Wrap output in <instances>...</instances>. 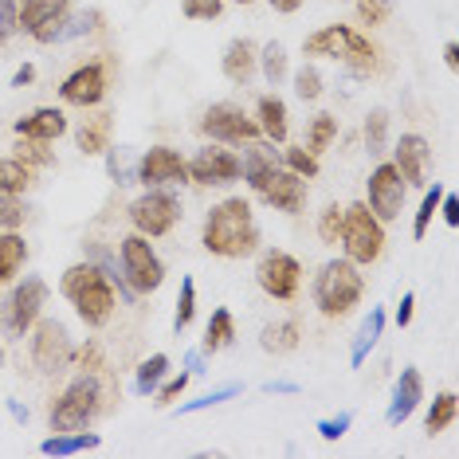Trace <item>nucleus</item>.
<instances>
[{
	"label": "nucleus",
	"mask_w": 459,
	"mask_h": 459,
	"mask_svg": "<svg viewBox=\"0 0 459 459\" xmlns=\"http://www.w3.org/2000/svg\"><path fill=\"white\" fill-rule=\"evenodd\" d=\"M255 283L264 287L271 299H283V302L295 299L299 287H302L299 259L287 255V252H267L264 259H259V267H255Z\"/></svg>",
	"instance_id": "obj_14"
},
{
	"label": "nucleus",
	"mask_w": 459,
	"mask_h": 459,
	"mask_svg": "<svg viewBox=\"0 0 459 459\" xmlns=\"http://www.w3.org/2000/svg\"><path fill=\"white\" fill-rule=\"evenodd\" d=\"M201 134H208L212 142H224V145H244V142H255L259 122L247 118L236 102H216V107L204 110Z\"/></svg>",
	"instance_id": "obj_11"
},
{
	"label": "nucleus",
	"mask_w": 459,
	"mask_h": 459,
	"mask_svg": "<svg viewBox=\"0 0 459 459\" xmlns=\"http://www.w3.org/2000/svg\"><path fill=\"white\" fill-rule=\"evenodd\" d=\"M358 16L361 24H385V16H389V4L385 0H358Z\"/></svg>",
	"instance_id": "obj_49"
},
{
	"label": "nucleus",
	"mask_w": 459,
	"mask_h": 459,
	"mask_svg": "<svg viewBox=\"0 0 459 459\" xmlns=\"http://www.w3.org/2000/svg\"><path fill=\"white\" fill-rule=\"evenodd\" d=\"M59 290H64V299L75 302V315L87 322V326H107L114 307H118V299H114V287L107 283V275L91 264H75L64 271V283H59Z\"/></svg>",
	"instance_id": "obj_3"
},
{
	"label": "nucleus",
	"mask_w": 459,
	"mask_h": 459,
	"mask_svg": "<svg viewBox=\"0 0 459 459\" xmlns=\"http://www.w3.org/2000/svg\"><path fill=\"white\" fill-rule=\"evenodd\" d=\"M307 56L342 59L353 75H373V71H377V51H373V44L346 24H330V28H318L315 36H307Z\"/></svg>",
	"instance_id": "obj_4"
},
{
	"label": "nucleus",
	"mask_w": 459,
	"mask_h": 459,
	"mask_svg": "<svg viewBox=\"0 0 459 459\" xmlns=\"http://www.w3.org/2000/svg\"><path fill=\"white\" fill-rule=\"evenodd\" d=\"M236 4H252V0H236Z\"/></svg>",
	"instance_id": "obj_60"
},
{
	"label": "nucleus",
	"mask_w": 459,
	"mask_h": 459,
	"mask_svg": "<svg viewBox=\"0 0 459 459\" xmlns=\"http://www.w3.org/2000/svg\"><path fill=\"white\" fill-rule=\"evenodd\" d=\"M299 338H302V330H299V322H271V326H264V333H259V346H264L267 353H290V350H299Z\"/></svg>",
	"instance_id": "obj_28"
},
{
	"label": "nucleus",
	"mask_w": 459,
	"mask_h": 459,
	"mask_svg": "<svg viewBox=\"0 0 459 459\" xmlns=\"http://www.w3.org/2000/svg\"><path fill=\"white\" fill-rule=\"evenodd\" d=\"M350 424H353V412H338L330 420H318V436L322 440H342L350 432Z\"/></svg>",
	"instance_id": "obj_47"
},
{
	"label": "nucleus",
	"mask_w": 459,
	"mask_h": 459,
	"mask_svg": "<svg viewBox=\"0 0 459 459\" xmlns=\"http://www.w3.org/2000/svg\"><path fill=\"white\" fill-rule=\"evenodd\" d=\"M75 361L82 365V373H99L102 369V350L95 346V342H87V346L75 353Z\"/></svg>",
	"instance_id": "obj_50"
},
{
	"label": "nucleus",
	"mask_w": 459,
	"mask_h": 459,
	"mask_svg": "<svg viewBox=\"0 0 459 459\" xmlns=\"http://www.w3.org/2000/svg\"><path fill=\"white\" fill-rule=\"evenodd\" d=\"M412 310H416V295H412V290H409V295H404L401 299V307H396V326H409V322H412Z\"/></svg>",
	"instance_id": "obj_52"
},
{
	"label": "nucleus",
	"mask_w": 459,
	"mask_h": 459,
	"mask_svg": "<svg viewBox=\"0 0 459 459\" xmlns=\"http://www.w3.org/2000/svg\"><path fill=\"white\" fill-rule=\"evenodd\" d=\"M185 369H189L193 377H201V373H204V353H201V350H193L189 358H185Z\"/></svg>",
	"instance_id": "obj_54"
},
{
	"label": "nucleus",
	"mask_w": 459,
	"mask_h": 459,
	"mask_svg": "<svg viewBox=\"0 0 459 459\" xmlns=\"http://www.w3.org/2000/svg\"><path fill=\"white\" fill-rule=\"evenodd\" d=\"M16 161H24L28 169H32V165H51V161H56V153L48 150V142L20 138V145H16Z\"/></svg>",
	"instance_id": "obj_41"
},
{
	"label": "nucleus",
	"mask_w": 459,
	"mask_h": 459,
	"mask_svg": "<svg viewBox=\"0 0 459 459\" xmlns=\"http://www.w3.org/2000/svg\"><path fill=\"white\" fill-rule=\"evenodd\" d=\"M165 373H169V358H165V353L145 358L138 365V373H134V393H138V396H153V393H158V385L165 381Z\"/></svg>",
	"instance_id": "obj_29"
},
{
	"label": "nucleus",
	"mask_w": 459,
	"mask_h": 459,
	"mask_svg": "<svg viewBox=\"0 0 459 459\" xmlns=\"http://www.w3.org/2000/svg\"><path fill=\"white\" fill-rule=\"evenodd\" d=\"M24 259H28L24 236H16V232H4V236H0V287H4L8 279L16 275Z\"/></svg>",
	"instance_id": "obj_31"
},
{
	"label": "nucleus",
	"mask_w": 459,
	"mask_h": 459,
	"mask_svg": "<svg viewBox=\"0 0 459 459\" xmlns=\"http://www.w3.org/2000/svg\"><path fill=\"white\" fill-rule=\"evenodd\" d=\"M440 201H444V185H432V189L424 193V201H420V212H416V221H412V236H416V239H424L428 224H432V216L440 212Z\"/></svg>",
	"instance_id": "obj_39"
},
{
	"label": "nucleus",
	"mask_w": 459,
	"mask_h": 459,
	"mask_svg": "<svg viewBox=\"0 0 459 459\" xmlns=\"http://www.w3.org/2000/svg\"><path fill=\"white\" fill-rule=\"evenodd\" d=\"M16 32V0H0V44Z\"/></svg>",
	"instance_id": "obj_51"
},
{
	"label": "nucleus",
	"mask_w": 459,
	"mask_h": 459,
	"mask_svg": "<svg viewBox=\"0 0 459 459\" xmlns=\"http://www.w3.org/2000/svg\"><path fill=\"white\" fill-rule=\"evenodd\" d=\"M271 8H275V13H299L302 8V0H267Z\"/></svg>",
	"instance_id": "obj_57"
},
{
	"label": "nucleus",
	"mask_w": 459,
	"mask_h": 459,
	"mask_svg": "<svg viewBox=\"0 0 459 459\" xmlns=\"http://www.w3.org/2000/svg\"><path fill=\"white\" fill-rule=\"evenodd\" d=\"M444 64L452 67V71L459 67V44H447V48H444Z\"/></svg>",
	"instance_id": "obj_58"
},
{
	"label": "nucleus",
	"mask_w": 459,
	"mask_h": 459,
	"mask_svg": "<svg viewBox=\"0 0 459 459\" xmlns=\"http://www.w3.org/2000/svg\"><path fill=\"white\" fill-rule=\"evenodd\" d=\"M428 158H432V150H428V142L420 138V134H404L401 142H396V173L404 177V185H416L420 189L424 177H428Z\"/></svg>",
	"instance_id": "obj_18"
},
{
	"label": "nucleus",
	"mask_w": 459,
	"mask_h": 459,
	"mask_svg": "<svg viewBox=\"0 0 459 459\" xmlns=\"http://www.w3.org/2000/svg\"><path fill=\"white\" fill-rule=\"evenodd\" d=\"M264 393H299V385L295 381H267Z\"/></svg>",
	"instance_id": "obj_56"
},
{
	"label": "nucleus",
	"mask_w": 459,
	"mask_h": 459,
	"mask_svg": "<svg viewBox=\"0 0 459 459\" xmlns=\"http://www.w3.org/2000/svg\"><path fill=\"white\" fill-rule=\"evenodd\" d=\"M32 185V169L16 158H0V189L4 193H24Z\"/></svg>",
	"instance_id": "obj_36"
},
{
	"label": "nucleus",
	"mask_w": 459,
	"mask_h": 459,
	"mask_svg": "<svg viewBox=\"0 0 459 459\" xmlns=\"http://www.w3.org/2000/svg\"><path fill=\"white\" fill-rule=\"evenodd\" d=\"M287 169L310 181V177H318V158L307 150V145H295V150H287Z\"/></svg>",
	"instance_id": "obj_44"
},
{
	"label": "nucleus",
	"mask_w": 459,
	"mask_h": 459,
	"mask_svg": "<svg viewBox=\"0 0 459 459\" xmlns=\"http://www.w3.org/2000/svg\"><path fill=\"white\" fill-rule=\"evenodd\" d=\"M239 389L244 385H221V389H212V393H204L201 401H189V404H181V416H193V412H204V409H216V404H224V401H232V396H239Z\"/></svg>",
	"instance_id": "obj_40"
},
{
	"label": "nucleus",
	"mask_w": 459,
	"mask_h": 459,
	"mask_svg": "<svg viewBox=\"0 0 459 459\" xmlns=\"http://www.w3.org/2000/svg\"><path fill=\"white\" fill-rule=\"evenodd\" d=\"M130 221L142 236H150V239L165 236V232H173L177 221H181V201L165 189H150L145 196H138V201L130 204Z\"/></svg>",
	"instance_id": "obj_9"
},
{
	"label": "nucleus",
	"mask_w": 459,
	"mask_h": 459,
	"mask_svg": "<svg viewBox=\"0 0 459 459\" xmlns=\"http://www.w3.org/2000/svg\"><path fill=\"white\" fill-rule=\"evenodd\" d=\"M361 295H365V279L358 275V264H350V259H330V264L318 271V279H315V307L326 318L350 315V310L361 302Z\"/></svg>",
	"instance_id": "obj_5"
},
{
	"label": "nucleus",
	"mask_w": 459,
	"mask_h": 459,
	"mask_svg": "<svg viewBox=\"0 0 459 459\" xmlns=\"http://www.w3.org/2000/svg\"><path fill=\"white\" fill-rule=\"evenodd\" d=\"M255 67H259V51L252 39H232L224 51V75L239 82V87H247V79L255 75Z\"/></svg>",
	"instance_id": "obj_22"
},
{
	"label": "nucleus",
	"mask_w": 459,
	"mask_h": 459,
	"mask_svg": "<svg viewBox=\"0 0 459 459\" xmlns=\"http://www.w3.org/2000/svg\"><path fill=\"white\" fill-rule=\"evenodd\" d=\"M110 130H114V114H95V118H87L82 126L75 130V145L87 158H95V153H107L110 150Z\"/></svg>",
	"instance_id": "obj_23"
},
{
	"label": "nucleus",
	"mask_w": 459,
	"mask_h": 459,
	"mask_svg": "<svg viewBox=\"0 0 459 459\" xmlns=\"http://www.w3.org/2000/svg\"><path fill=\"white\" fill-rule=\"evenodd\" d=\"M404 193H409V185H404V177L396 173L393 161L377 165V169L369 173V212L377 216V221H396L404 208Z\"/></svg>",
	"instance_id": "obj_12"
},
{
	"label": "nucleus",
	"mask_w": 459,
	"mask_h": 459,
	"mask_svg": "<svg viewBox=\"0 0 459 459\" xmlns=\"http://www.w3.org/2000/svg\"><path fill=\"white\" fill-rule=\"evenodd\" d=\"M440 212H444V221L452 224V228H459V201L455 196H447L444 193V201H440Z\"/></svg>",
	"instance_id": "obj_53"
},
{
	"label": "nucleus",
	"mask_w": 459,
	"mask_h": 459,
	"mask_svg": "<svg viewBox=\"0 0 459 459\" xmlns=\"http://www.w3.org/2000/svg\"><path fill=\"white\" fill-rule=\"evenodd\" d=\"M204 247L221 259H244L259 247V228L244 196H228L204 216Z\"/></svg>",
	"instance_id": "obj_2"
},
{
	"label": "nucleus",
	"mask_w": 459,
	"mask_h": 459,
	"mask_svg": "<svg viewBox=\"0 0 459 459\" xmlns=\"http://www.w3.org/2000/svg\"><path fill=\"white\" fill-rule=\"evenodd\" d=\"M99 444H102L99 432H56L39 444V452L44 455H79V452H95Z\"/></svg>",
	"instance_id": "obj_24"
},
{
	"label": "nucleus",
	"mask_w": 459,
	"mask_h": 459,
	"mask_svg": "<svg viewBox=\"0 0 459 459\" xmlns=\"http://www.w3.org/2000/svg\"><path fill=\"white\" fill-rule=\"evenodd\" d=\"M122 275H126V283L138 290V295H150V290L161 287L165 267H161L158 252H153L150 236L134 232V236L122 239Z\"/></svg>",
	"instance_id": "obj_8"
},
{
	"label": "nucleus",
	"mask_w": 459,
	"mask_h": 459,
	"mask_svg": "<svg viewBox=\"0 0 459 459\" xmlns=\"http://www.w3.org/2000/svg\"><path fill=\"white\" fill-rule=\"evenodd\" d=\"M44 302H48V283L39 275H28L24 283L8 295V302H4V326L13 333H28L36 326Z\"/></svg>",
	"instance_id": "obj_13"
},
{
	"label": "nucleus",
	"mask_w": 459,
	"mask_h": 459,
	"mask_svg": "<svg viewBox=\"0 0 459 459\" xmlns=\"http://www.w3.org/2000/svg\"><path fill=\"white\" fill-rule=\"evenodd\" d=\"M196 315V283L189 275L181 279V295H177V315H173V330L181 333V330H189V322Z\"/></svg>",
	"instance_id": "obj_38"
},
{
	"label": "nucleus",
	"mask_w": 459,
	"mask_h": 459,
	"mask_svg": "<svg viewBox=\"0 0 459 459\" xmlns=\"http://www.w3.org/2000/svg\"><path fill=\"white\" fill-rule=\"evenodd\" d=\"M236 338V322H232V310H212V318H208L204 326V342H201V353H221L232 346Z\"/></svg>",
	"instance_id": "obj_26"
},
{
	"label": "nucleus",
	"mask_w": 459,
	"mask_h": 459,
	"mask_svg": "<svg viewBox=\"0 0 459 459\" xmlns=\"http://www.w3.org/2000/svg\"><path fill=\"white\" fill-rule=\"evenodd\" d=\"M455 409H459V404H455V393H440V396L432 401V409H428L424 432H428V436H440L444 428H452V424H455Z\"/></svg>",
	"instance_id": "obj_33"
},
{
	"label": "nucleus",
	"mask_w": 459,
	"mask_h": 459,
	"mask_svg": "<svg viewBox=\"0 0 459 459\" xmlns=\"http://www.w3.org/2000/svg\"><path fill=\"white\" fill-rule=\"evenodd\" d=\"M8 412H13V416H16V420H20V424H24V420H28V412H24V409H20V404H16V401H8Z\"/></svg>",
	"instance_id": "obj_59"
},
{
	"label": "nucleus",
	"mask_w": 459,
	"mask_h": 459,
	"mask_svg": "<svg viewBox=\"0 0 459 459\" xmlns=\"http://www.w3.org/2000/svg\"><path fill=\"white\" fill-rule=\"evenodd\" d=\"M385 145H389V110H373L365 118V150L385 153Z\"/></svg>",
	"instance_id": "obj_37"
},
{
	"label": "nucleus",
	"mask_w": 459,
	"mask_h": 459,
	"mask_svg": "<svg viewBox=\"0 0 459 459\" xmlns=\"http://www.w3.org/2000/svg\"><path fill=\"white\" fill-rule=\"evenodd\" d=\"M24 224V204H20V193H4L0 189V228H20Z\"/></svg>",
	"instance_id": "obj_43"
},
{
	"label": "nucleus",
	"mask_w": 459,
	"mask_h": 459,
	"mask_svg": "<svg viewBox=\"0 0 459 459\" xmlns=\"http://www.w3.org/2000/svg\"><path fill=\"white\" fill-rule=\"evenodd\" d=\"M107 173L118 185H134L138 181V161H134L130 145H118V150H107Z\"/></svg>",
	"instance_id": "obj_34"
},
{
	"label": "nucleus",
	"mask_w": 459,
	"mask_h": 459,
	"mask_svg": "<svg viewBox=\"0 0 459 459\" xmlns=\"http://www.w3.org/2000/svg\"><path fill=\"white\" fill-rule=\"evenodd\" d=\"M381 330H385V310H369V315H365V322L358 326V333H353V346H350V365H353V369H358V365H365L369 350L377 346Z\"/></svg>",
	"instance_id": "obj_25"
},
{
	"label": "nucleus",
	"mask_w": 459,
	"mask_h": 459,
	"mask_svg": "<svg viewBox=\"0 0 459 459\" xmlns=\"http://www.w3.org/2000/svg\"><path fill=\"white\" fill-rule=\"evenodd\" d=\"M342 244H346V259L350 264H377L385 252V228L381 221L369 212V204H350L342 208Z\"/></svg>",
	"instance_id": "obj_7"
},
{
	"label": "nucleus",
	"mask_w": 459,
	"mask_h": 459,
	"mask_svg": "<svg viewBox=\"0 0 459 459\" xmlns=\"http://www.w3.org/2000/svg\"><path fill=\"white\" fill-rule=\"evenodd\" d=\"M91 264H95L102 275H107V283L110 287H118V295H122V302H138V290H134L130 283H126V275L118 271V264L110 259V252L102 244H91Z\"/></svg>",
	"instance_id": "obj_30"
},
{
	"label": "nucleus",
	"mask_w": 459,
	"mask_h": 459,
	"mask_svg": "<svg viewBox=\"0 0 459 459\" xmlns=\"http://www.w3.org/2000/svg\"><path fill=\"white\" fill-rule=\"evenodd\" d=\"M99 401H102V389H99L95 373L75 377L64 393H59V401L51 404V416H48L51 432H82V428L99 416V409H102Z\"/></svg>",
	"instance_id": "obj_6"
},
{
	"label": "nucleus",
	"mask_w": 459,
	"mask_h": 459,
	"mask_svg": "<svg viewBox=\"0 0 459 459\" xmlns=\"http://www.w3.org/2000/svg\"><path fill=\"white\" fill-rule=\"evenodd\" d=\"M295 95L302 99V102H315L318 95H322V75L310 64H302L299 71H295Z\"/></svg>",
	"instance_id": "obj_42"
},
{
	"label": "nucleus",
	"mask_w": 459,
	"mask_h": 459,
	"mask_svg": "<svg viewBox=\"0 0 459 459\" xmlns=\"http://www.w3.org/2000/svg\"><path fill=\"white\" fill-rule=\"evenodd\" d=\"M420 401H424V377H420V369H404L401 377H396V385H393V401H389V412H385V420H389L393 428L404 424L416 412V404H420Z\"/></svg>",
	"instance_id": "obj_19"
},
{
	"label": "nucleus",
	"mask_w": 459,
	"mask_h": 459,
	"mask_svg": "<svg viewBox=\"0 0 459 459\" xmlns=\"http://www.w3.org/2000/svg\"><path fill=\"white\" fill-rule=\"evenodd\" d=\"M189 181H196V185H232V181H239V158L228 153V150L208 145V150H201L189 161Z\"/></svg>",
	"instance_id": "obj_16"
},
{
	"label": "nucleus",
	"mask_w": 459,
	"mask_h": 459,
	"mask_svg": "<svg viewBox=\"0 0 459 459\" xmlns=\"http://www.w3.org/2000/svg\"><path fill=\"white\" fill-rule=\"evenodd\" d=\"M36 79V67L32 64H24V67H16V75H13V87H28V82Z\"/></svg>",
	"instance_id": "obj_55"
},
{
	"label": "nucleus",
	"mask_w": 459,
	"mask_h": 459,
	"mask_svg": "<svg viewBox=\"0 0 459 459\" xmlns=\"http://www.w3.org/2000/svg\"><path fill=\"white\" fill-rule=\"evenodd\" d=\"M16 134L20 138H36V142H56L59 134H67V118H64V110H56V107H39L28 114V118L16 122Z\"/></svg>",
	"instance_id": "obj_21"
},
{
	"label": "nucleus",
	"mask_w": 459,
	"mask_h": 459,
	"mask_svg": "<svg viewBox=\"0 0 459 459\" xmlns=\"http://www.w3.org/2000/svg\"><path fill=\"white\" fill-rule=\"evenodd\" d=\"M32 361L39 373H64L71 361H75V346H71V333L64 322L48 318L39 322L32 333Z\"/></svg>",
	"instance_id": "obj_10"
},
{
	"label": "nucleus",
	"mask_w": 459,
	"mask_h": 459,
	"mask_svg": "<svg viewBox=\"0 0 459 459\" xmlns=\"http://www.w3.org/2000/svg\"><path fill=\"white\" fill-rule=\"evenodd\" d=\"M224 0H185V16L189 20H216Z\"/></svg>",
	"instance_id": "obj_48"
},
{
	"label": "nucleus",
	"mask_w": 459,
	"mask_h": 459,
	"mask_svg": "<svg viewBox=\"0 0 459 459\" xmlns=\"http://www.w3.org/2000/svg\"><path fill=\"white\" fill-rule=\"evenodd\" d=\"M318 236L326 239V244H338L342 239V208L338 204H326V212L318 216Z\"/></svg>",
	"instance_id": "obj_46"
},
{
	"label": "nucleus",
	"mask_w": 459,
	"mask_h": 459,
	"mask_svg": "<svg viewBox=\"0 0 459 459\" xmlns=\"http://www.w3.org/2000/svg\"><path fill=\"white\" fill-rule=\"evenodd\" d=\"M59 95H64L67 107H99L102 95H107V71H102L99 64H87L79 71H71V75L64 79V87H59Z\"/></svg>",
	"instance_id": "obj_17"
},
{
	"label": "nucleus",
	"mask_w": 459,
	"mask_h": 459,
	"mask_svg": "<svg viewBox=\"0 0 459 459\" xmlns=\"http://www.w3.org/2000/svg\"><path fill=\"white\" fill-rule=\"evenodd\" d=\"M71 13V0H24V8H16V28H24L28 36H36L39 28L56 24Z\"/></svg>",
	"instance_id": "obj_20"
},
{
	"label": "nucleus",
	"mask_w": 459,
	"mask_h": 459,
	"mask_svg": "<svg viewBox=\"0 0 459 459\" xmlns=\"http://www.w3.org/2000/svg\"><path fill=\"white\" fill-rule=\"evenodd\" d=\"M333 138H338V118H333V114H315L307 126V150L318 158L322 150H330Z\"/></svg>",
	"instance_id": "obj_32"
},
{
	"label": "nucleus",
	"mask_w": 459,
	"mask_h": 459,
	"mask_svg": "<svg viewBox=\"0 0 459 459\" xmlns=\"http://www.w3.org/2000/svg\"><path fill=\"white\" fill-rule=\"evenodd\" d=\"M259 67H264V79L271 87H279V82L287 79V48L279 44V39H271V44L259 51Z\"/></svg>",
	"instance_id": "obj_35"
},
{
	"label": "nucleus",
	"mask_w": 459,
	"mask_h": 459,
	"mask_svg": "<svg viewBox=\"0 0 459 459\" xmlns=\"http://www.w3.org/2000/svg\"><path fill=\"white\" fill-rule=\"evenodd\" d=\"M189 377H193V373L185 369V373H177V377H169L165 385H158V393H153V396H158V401H153V404H158V409H169V404L177 401V396L185 393V385H189Z\"/></svg>",
	"instance_id": "obj_45"
},
{
	"label": "nucleus",
	"mask_w": 459,
	"mask_h": 459,
	"mask_svg": "<svg viewBox=\"0 0 459 459\" xmlns=\"http://www.w3.org/2000/svg\"><path fill=\"white\" fill-rule=\"evenodd\" d=\"M259 130H264L271 142H279V145L287 142V107H283V99H275V95L259 99Z\"/></svg>",
	"instance_id": "obj_27"
},
{
	"label": "nucleus",
	"mask_w": 459,
	"mask_h": 459,
	"mask_svg": "<svg viewBox=\"0 0 459 459\" xmlns=\"http://www.w3.org/2000/svg\"><path fill=\"white\" fill-rule=\"evenodd\" d=\"M138 181L142 185H177L189 181V161L169 145H153L138 158Z\"/></svg>",
	"instance_id": "obj_15"
},
{
	"label": "nucleus",
	"mask_w": 459,
	"mask_h": 459,
	"mask_svg": "<svg viewBox=\"0 0 459 459\" xmlns=\"http://www.w3.org/2000/svg\"><path fill=\"white\" fill-rule=\"evenodd\" d=\"M239 177H244L271 208H279V212L295 216V212H302V204H307V177L279 165L275 145H267V142H247V153H244V161H239Z\"/></svg>",
	"instance_id": "obj_1"
},
{
	"label": "nucleus",
	"mask_w": 459,
	"mask_h": 459,
	"mask_svg": "<svg viewBox=\"0 0 459 459\" xmlns=\"http://www.w3.org/2000/svg\"><path fill=\"white\" fill-rule=\"evenodd\" d=\"M0 361H4V346H0Z\"/></svg>",
	"instance_id": "obj_61"
}]
</instances>
